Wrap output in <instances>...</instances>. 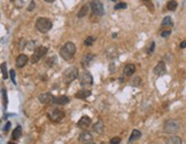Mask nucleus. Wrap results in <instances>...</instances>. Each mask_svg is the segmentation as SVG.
<instances>
[{
    "instance_id": "e433bc0d",
    "label": "nucleus",
    "mask_w": 186,
    "mask_h": 144,
    "mask_svg": "<svg viewBox=\"0 0 186 144\" xmlns=\"http://www.w3.org/2000/svg\"><path fill=\"white\" fill-rule=\"evenodd\" d=\"M35 6H36V3H35V1H33V0H31V2H30V5L28 6V10H29V12H31V10H33V8H35Z\"/></svg>"
},
{
    "instance_id": "a878e982",
    "label": "nucleus",
    "mask_w": 186,
    "mask_h": 144,
    "mask_svg": "<svg viewBox=\"0 0 186 144\" xmlns=\"http://www.w3.org/2000/svg\"><path fill=\"white\" fill-rule=\"evenodd\" d=\"M1 73H2V78L3 79H7L8 78V72H7V69H6V63H1Z\"/></svg>"
},
{
    "instance_id": "9b49d317",
    "label": "nucleus",
    "mask_w": 186,
    "mask_h": 144,
    "mask_svg": "<svg viewBox=\"0 0 186 144\" xmlns=\"http://www.w3.org/2000/svg\"><path fill=\"white\" fill-rule=\"evenodd\" d=\"M165 72H167V67H165L164 62L160 61V62L156 64V67L154 68V73H155V75L160 77V75L165 74Z\"/></svg>"
},
{
    "instance_id": "cd10ccee",
    "label": "nucleus",
    "mask_w": 186,
    "mask_h": 144,
    "mask_svg": "<svg viewBox=\"0 0 186 144\" xmlns=\"http://www.w3.org/2000/svg\"><path fill=\"white\" fill-rule=\"evenodd\" d=\"M141 84V78L140 77H135V79L131 80V86H135V87H138Z\"/></svg>"
},
{
    "instance_id": "5701e85b",
    "label": "nucleus",
    "mask_w": 186,
    "mask_h": 144,
    "mask_svg": "<svg viewBox=\"0 0 186 144\" xmlns=\"http://www.w3.org/2000/svg\"><path fill=\"white\" fill-rule=\"evenodd\" d=\"M106 56L107 57H109V58H113V57H115V56H117V50L115 47H109L108 49H107V51H106Z\"/></svg>"
},
{
    "instance_id": "20e7f679",
    "label": "nucleus",
    "mask_w": 186,
    "mask_h": 144,
    "mask_svg": "<svg viewBox=\"0 0 186 144\" xmlns=\"http://www.w3.org/2000/svg\"><path fill=\"white\" fill-rule=\"evenodd\" d=\"M78 77V69L75 67H70L66 71L63 72V81L69 85L70 82H72L76 78Z\"/></svg>"
},
{
    "instance_id": "473e14b6",
    "label": "nucleus",
    "mask_w": 186,
    "mask_h": 144,
    "mask_svg": "<svg viewBox=\"0 0 186 144\" xmlns=\"http://www.w3.org/2000/svg\"><path fill=\"white\" fill-rule=\"evenodd\" d=\"M9 75H10V79H12V82L13 84H16V79H15V70H10L9 71Z\"/></svg>"
},
{
    "instance_id": "4c0bfd02",
    "label": "nucleus",
    "mask_w": 186,
    "mask_h": 144,
    "mask_svg": "<svg viewBox=\"0 0 186 144\" xmlns=\"http://www.w3.org/2000/svg\"><path fill=\"white\" fill-rule=\"evenodd\" d=\"M141 1H142V2H145V3H146L148 7H149V9H151V10H153V9H154L153 5L151 3V0H141Z\"/></svg>"
},
{
    "instance_id": "a19ab883",
    "label": "nucleus",
    "mask_w": 186,
    "mask_h": 144,
    "mask_svg": "<svg viewBox=\"0 0 186 144\" xmlns=\"http://www.w3.org/2000/svg\"><path fill=\"white\" fill-rule=\"evenodd\" d=\"M45 1H46V2H54L55 0H45Z\"/></svg>"
},
{
    "instance_id": "c85d7f7f",
    "label": "nucleus",
    "mask_w": 186,
    "mask_h": 144,
    "mask_svg": "<svg viewBox=\"0 0 186 144\" xmlns=\"http://www.w3.org/2000/svg\"><path fill=\"white\" fill-rule=\"evenodd\" d=\"M94 40H95V39H94V37L91 36V37H89V38H86V39H85L84 44H85V46H92L93 43H94Z\"/></svg>"
},
{
    "instance_id": "39448f33",
    "label": "nucleus",
    "mask_w": 186,
    "mask_h": 144,
    "mask_svg": "<svg viewBox=\"0 0 186 144\" xmlns=\"http://www.w3.org/2000/svg\"><path fill=\"white\" fill-rule=\"evenodd\" d=\"M47 117L49 118V120L54 121V122H59L65 118V112L62 110H59L56 108L54 109H49L47 111Z\"/></svg>"
},
{
    "instance_id": "72a5a7b5",
    "label": "nucleus",
    "mask_w": 186,
    "mask_h": 144,
    "mask_svg": "<svg viewBox=\"0 0 186 144\" xmlns=\"http://www.w3.org/2000/svg\"><path fill=\"white\" fill-rule=\"evenodd\" d=\"M119 143H121V137H118V136L113 137L110 140V142H109V144H119Z\"/></svg>"
},
{
    "instance_id": "f8f14e48",
    "label": "nucleus",
    "mask_w": 186,
    "mask_h": 144,
    "mask_svg": "<svg viewBox=\"0 0 186 144\" xmlns=\"http://www.w3.org/2000/svg\"><path fill=\"white\" fill-rule=\"evenodd\" d=\"M69 97H67V96L65 95H61V96H56V97H54V99H53V102L52 103H54V104H58V105H66V104H68L69 103Z\"/></svg>"
},
{
    "instance_id": "2f4dec72",
    "label": "nucleus",
    "mask_w": 186,
    "mask_h": 144,
    "mask_svg": "<svg viewBox=\"0 0 186 144\" xmlns=\"http://www.w3.org/2000/svg\"><path fill=\"white\" fill-rule=\"evenodd\" d=\"M160 34H161L162 38H167V37H169L171 34V30H163V31H161Z\"/></svg>"
},
{
    "instance_id": "79ce46f5",
    "label": "nucleus",
    "mask_w": 186,
    "mask_h": 144,
    "mask_svg": "<svg viewBox=\"0 0 186 144\" xmlns=\"http://www.w3.org/2000/svg\"><path fill=\"white\" fill-rule=\"evenodd\" d=\"M8 144H16V143H14V142H8Z\"/></svg>"
},
{
    "instance_id": "4be33fe9",
    "label": "nucleus",
    "mask_w": 186,
    "mask_h": 144,
    "mask_svg": "<svg viewBox=\"0 0 186 144\" xmlns=\"http://www.w3.org/2000/svg\"><path fill=\"white\" fill-rule=\"evenodd\" d=\"M21 136H22V127H21V126H17V127L14 129L12 137H13L14 140H19Z\"/></svg>"
},
{
    "instance_id": "423d86ee",
    "label": "nucleus",
    "mask_w": 186,
    "mask_h": 144,
    "mask_svg": "<svg viewBox=\"0 0 186 144\" xmlns=\"http://www.w3.org/2000/svg\"><path fill=\"white\" fill-rule=\"evenodd\" d=\"M47 54V48L45 46H40V47H37L33 50V54L31 56V63L35 64L37 63L40 58H43L45 55Z\"/></svg>"
},
{
    "instance_id": "ddd939ff",
    "label": "nucleus",
    "mask_w": 186,
    "mask_h": 144,
    "mask_svg": "<svg viewBox=\"0 0 186 144\" xmlns=\"http://www.w3.org/2000/svg\"><path fill=\"white\" fill-rule=\"evenodd\" d=\"M28 61H29V58H28V56L25 54H20L17 56V58H16V67L20 68V69L23 68L24 65L28 63Z\"/></svg>"
},
{
    "instance_id": "7ed1b4c3",
    "label": "nucleus",
    "mask_w": 186,
    "mask_h": 144,
    "mask_svg": "<svg viewBox=\"0 0 186 144\" xmlns=\"http://www.w3.org/2000/svg\"><path fill=\"white\" fill-rule=\"evenodd\" d=\"M53 26V23L47 17H39L36 21V29L40 32V33H46L48 32Z\"/></svg>"
},
{
    "instance_id": "6ab92c4d",
    "label": "nucleus",
    "mask_w": 186,
    "mask_h": 144,
    "mask_svg": "<svg viewBox=\"0 0 186 144\" xmlns=\"http://www.w3.org/2000/svg\"><path fill=\"white\" fill-rule=\"evenodd\" d=\"M91 94H92V93H91V91H90V89H82V91H79L78 93H76V94H75V97H76V98L85 99V98H87Z\"/></svg>"
},
{
    "instance_id": "1a4fd4ad",
    "label": "nucleus",
    "mask_w": 186,
    "mask_h": 144,
    "mask_svg": "<svg viewBox=\"0 0 186 144\" xmlns=\"http://www.w3.org/2000/svg\"><path fill=\"white\" fill-rule=\"evenodd\" d=\"M91 122H92V120H91V118L89 116H83L79 119V121L77 122V126L81 129H86V128H89V126L91 125Z\"/></svg>"
},
{
    "instance_id": "6e6552de",
    "label": "nucleus",
    "mask_w": 186,
    "mask_h": 144,
    "mask_svg": "<svg viewBox=\"0 0 186 144\" xmlns=\"http://www.w3.org/2000/svg\"><path fill=\"white\" fill-rule=\"evenodd\" d=\"M90 5H91V10H92L93 15H95V16H102L103 15V6L100 1L94 0Z\"/></svg>"
},
{
    "instance_id": "412c9836",
    "label": "nucleus",
    "mask_w": 186,
    "mask_h": 144,
    "mask_svg": "<svg viewBox=\"0 0 186 144\" xmlns=\"http://www.w3.org/2000/svg\"><path fill=\"white\" fill-rule=\"evenodd\" d=\"M140 137H141V133H140L138 129H135V130L131 133V136H130V139H129V142L131 143V142H133V141H137V140H139Z\"/></svg>"
},
{
    "instance_id": "f03ea898",
    "label": "nucleus",
    "mask_w": 186,
    "mask_h": 144,
    "mask_svg": "<svg viewBox=\"0 0 186 144\" xmlns=\"http://www.w3.org/2000/svg\"><path fill=\"white\" fill-rule=\"evenodd\" d=\"M180 122L176 119H169L164 122V126H163V130L164 133L167 134H176L179 132L180 129Z\"/></svg>"
},
{
    "instance_id": "ea45409f",
    "label": "nucleus",
    "mask_w": 186,
    "mask_h": 144,
    "mask_svg": "<svg viewBox=\"0 0 186 144\" xmlns=\"http://www.w3.org/2000/svg\"><path fill=\"white\" fill-rule=\"evenodd\" d=\"M179 46H180V48H186V40H184V41H182Z\"/></svg>"
},
{
    "instance_id": "dca6fc26",
    "label": "nucleus",
    "mask_w": 186,
    "mask_h": 144,
    "mask_svg": "<svg viewBox=\"0 0 186 144\" xmlns=\"http://www.w3.org/2000/svg\"><path fill=\"white\" fill-rule=\"evenodd\" d=\"M103 128H105V125H103L102 120H98V122H95L92 127L93 132L96 134H101L103 132Z\"/></svg>"
},
{
    "instance_id": "9d476101",
    "label": "nucleus",
    "mask_w": 186,
    "mask_h": 144,
    "mask_svg": "<svg viewBox=\"0 0 186 144\" xmlns=\"http://www.w3.org/2000/svg\"><path fill=\"white\" fill-rule=\"evenodd\" d=\"M53 99H54V96L51 93H44V94L38 96V101L40 104H48V103L53 102Z\"/></svg>"
},
{
    "instance_id": "aec40b11",
    "label": "nucleus",
    "mask_w": 186,
    "mask_h": 144,
    "mask_svg": "<svg viewBox=\"0 0 186 144\" xmlns=\"http://www.w3.org/2000/svg\"><path fill=\"white\" fill-rule=\"evenodd\" d=\"M165 144H183V141L179 136H171L167 140Z\"/></svg>"
},
{
    "instance_id": "2eb2a0df",
    "label": "nucleus",
    "mask_w": 186,
    "mask_h": 144,
    "mask_svg": "<svg viewBox=\"0 0 186 144\" xmlns=\"http://www.w3.org/2000/svg\"><path fill=\"white\" fill-rule=\"evenodd\" d=\"M93 60H94V55L93 54H86L84 57H83V60H82V65H83V68L84 69H86L90 64H91V62H92Z\"/></svg>"
},
{
    "instance_id": "bb28decb",
    "label": "nucleus",
    "mask_w": 186,
    "mask_h": 144,
    "mask_svg": "<svg viewBox=\"0 0 186 144\" xmlns=\"http://www.w3.org/2000/svg\"><path fill=\"white\" fill-rule=\"evenodd\" d=\"M154 50H155V43L152 41V43H149V45H148V47H147V54H148V55H152V54L154 53Z\"/></svg>"
},
{
    "instance_id": "0eeeda50",
    "label": "nucleus",
    "mask_w": 186,
    "mask_h": 144,
    "mask_svg": "<svg viewBox=\"0 0 186 144\" xmlns=\"http://www.w3.org/2000/svg\"><path fill=\"white\" fill-rule=\"evenodd\" d=\"M79 81L82 87H89L93 85V77L89 71H83L79 75Z\"/></svg>"
},
{
    "instance_id": "c9c22d12",
    "label": "nucleus",
    "mask_w": 186,
    "mask_h": 144,
    "mask_svg": "<svg viewBox=\"0 0 186 144\" xmlns=\"http://www.w3.org/2000/svg\"><path fill=\"white\" fill-rule=\"evenodd\" d=\"M10 126H12V123L8 121V122L6 123V126L3 127V133H8V132H9V129H10Z\"/></svg>"
},
{
    "instance_id": "7c9ffc66",
    "label": "nucleus",
    "mask_w": 186,
    "mask_h": 144,
    "mask_svg": "<svg viewBox=\"0 0 186 144\" xmlns=\"http://www.w3.org/2000/svg\"><path fill=\"white\" fill-rule=\"evenodd\" d=\"M14 5L16 8H22L24 6V2L23 0H14Z\"/></svg>"
},
{
    "instance_id": "4468645a",
    "label": "nucleus",
    "mask_w": 186,
    "mask_h": 144,
    "mask_svg": "<svg viewBox=\"0 0 186 144\" xmlns=\"http://www.w3.org/2000/svg\"><path fill=\"white\" fill-rule=\"evenodd\" d=\"M90 9H91V5H89V3H85L81 9H79V12H78V14H77V17L78 19H82V17H85L87 14H89V12H90Z\"/></svg>"
},
{
    "instance_id": "a211bd4d",
    "label": "nucleus",
    "mask_w": 186,
    "mask_h": 144,
    "mask_svg": "<svg viewBox=\"0 0 186 144\" xmlns=\"http://www.w3.org/2000/svg\"><path fill=\"white\" fill-rule=\"evenodd\" d=\"M92 139H93L92 135H91V133H89V132H83V133L79 135V137H78L79 142H86V143L91 142Z\"/></svg>"
},
{
    "instance_id": "c756f323",
    "label": "nucleus",
    "mask_w": 186,
    "mask_h": 144,
    "mask_svg": "<svg viewBox=\"0 0 186 144\" xmlns=\"http://www.w3.org/2000/svg\"><path fill=\"white\" fill-rule=\"evenodd\" d=\"M128 7V5L125 3V2H118L115 5V7H114V9H125Z\"/></svg>"
},
{
    "instance_id": "f704fd0d",
    "label": "nucleus",
    "mask_w": 186,
    "mask_h": 144,
    "mask_svg": "<svg viewBox=\"0 0 186 144\" xmlns=\"http://www.w3.org/2000/svg\"><path fill=\"white\" fill-rule=\"evenodd\" d=\"M1 93H2V99H3V105L7 106V95H6V91L5 89H1Z\"/></svg>"
},
{
    "instance_id": "393cba45",
    "label": "nucleus",
    "mask_w": 186,
    "mask_h": 144,
    "mask_svg": "<svg viewBox=\"0 0 186 144\" xmlns=\"http://www.w3.org/2000/svg\"><path fill=\"white\" fill-rule=\"evenodd\" d=\"M177 6H178V3H177L176 0H170V1L168 2V5H167V8H168V10L174 12V10H176Z\"/></svg>"
},
{
    "instance_id": "b1692460",
    "label": "nucleus",
    "mask_w": 186,
    "mask_h": 144,
    "mask_svg": "<svg viewBox=\"0 0 186 144\" xmlns=\"http://www.w3.org/2000/svg\"><path fill=\"white\" fill-rule=\"evenodd\" d=\"M161 25H162L163 27H167V26L171 27V26L174 25V22H172V20H171V17H170V16H165V17L163 19Z\"/></svg>"
},
{
    "instance_id": "58836bf2",
    "label": "nucleus",
    "mask_w": 186,
    "mask_h": 144,
    "mask_svg": "<svg viewBox=\"0 0 186 144\" xmlns=\"http://www.w3.org/2000/svg\"><path fill=\"white\" fill-rule=\"evenodd\" d=\"M23 47H25V40H24V39H22V40H21V43H20V46H19V48H20V49H23Z\"/></svg>"
},
{
    "instance_id": "37998d69",
    "label": "nucleus",
    "mask_w": 186,
    "mask_h": 144,
    "mask_svg": "<svg viewBox=\"0 0 186 144\" xmlns=\"http://www.w3.org/2000/svg\"><path fill=\"white\" fill-rule=\"evenodd\" d=\"M86 144H95V143H93V142H89V143H86Z\"/></svg>"
},
{
    "instance_id": "f257e3e1",
    "label": "nucleus",
    "mask_w": 186,
    "mask_h": 144,
    "mask_svg": "<svg viewBox=\"0 0 186 144\" xmlns=\"http://www.w3.org/2000/svg\"><path fill=\"white\" fill-rule=\"evenodd\" d=\"M76 53V46L72 43H66L61 49H60V55L63 60L66 61H70L74 58V55Z\"/></svg>"
},
{
    "instance_id": "f3484780",
    "label": "nucleus",
    "mask_w": 186,
    "mask_h": 144,
    "mask_svg": "<svg viewBox=\"0 0 186 144\" xmlns=\"http://www.w3.org/2000/svg\"><path fill=\"white\" fill-rule=\"evenodd\" d=\"M136 71V67H135V64H126L125 67H124V69H123V72H124V75H126V77H130V75H132L133 73Z\"/></svg>"
},
{
    "instance_id": "c03bdc74",
    "label": "nucleus",
    "mask_w": 186,
    "mask_h": 144,
    "mask_svg": "<svg viewBox=\"0 0 186 144\" xmlns=\"http://www.w3.org/2000/svg\"><path fill=\"white\" fill-rule=\"evenodd\" d=\"M113 1H116V0H113Z\"/></svg>"
}]
</instances>
